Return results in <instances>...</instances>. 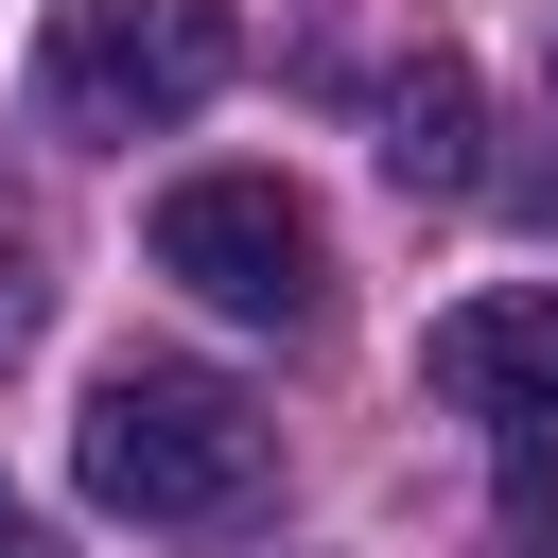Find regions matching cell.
<instances>
[{
    "mask_svg": "<svg viewBox=\"0 0 558 558\" xmlns=\"http://www.w3.org/2000/svg\"><path fill=\"white\" fill-rule=\"evenodd\" d=\"M17 331H35V262L0 244V349H17Z\"/></svg>",
    "mask_w": 558,
    "mask_h": 558,
    "instance_id": "8992f818",
    "label": "cell"
},
{
    "mask_svg": "<svg viewBox=\"0 0 558 558\" xmlns=\"http://www.w3.org/2000/svg\"><path fill=\"white\" fill-rule=\"evenodd\" d=\"M0 558H70V541H52V523H35L17 488H0Z\"/></svg>",
    "mask_w": 558,
    "mask_h": 558,
    "instance_id": "52a82bcc",
    "label": "cell"
},
{
    "mask_svg": "<svg viewBox=\"0 0 558 558\" xmlns=\"http://www.w3.org/2000/svg\"><path fill=\"white\" fill-rule=\"evenodd\" d=\"M384 174L401 192H471L488 157H471V52H418L401 87H384Z\"/></svg>",
    "mask_w": 558,
    "mask_h": 558,
    "instance_id": "5b68a950",
    "label": "cell"
},
{
    "mask_svg": "<svg viewBox=\"0 0 558 558\" xmlns=\"http://www.w3.org/2000/svg\"><path fill=\"white\" fill-rule=\"evenodd\" d=\"M157 279H192V296L244 314V331H314L331 244H314V209H296L279 174H174V192H157Z\"/></svg>",
    "mask_w": 558,
    "mask_h": 558,
    "instance_id": "3957f363",
    "label": "cell"
},
{
    "mask_svg": "<svg viewBox=\"0 0 558 558\" xmlns=\"http://www.w3.org/2000/svg\"><path fill=\"white\" fill-rule=\"evenodd\" d=\"M227 52H244L227 0H52L35 105H52V140H174L227 87Z\"/></svg>",
    "mask_w": 558,
    "mask_h": 558,
    "instance_id": "7a4b0ae2",
    "label": "cell"
},
{
    "mask_svg": "<svg viewBox=\"0 0 558 558\" xmlns=\"http://www.w3.org/2000/svg\"><path fill=\"white\" fill-rule=\"evenodd\" d=\"M418 384L453 401V418H558V279H523V296H453L436 331H418Z\"/></svg>",
    "mask_w": 558,
    "mask_h": 558,
    "instance_id": "277c9868",
    "label": "cell"
},
{
    "mask_svg": "<svg viewBox=\"0 0 558 558\" xmlns=\"http://www.w3.org/2000/svg\"><path fill=\"white\" fill-rule=\"evenodd\" d=\"M70 471H87V506H122V523H227V506L262 488V418H244L227 366H157V349H140V366L87 384Z\"/></svg>",
    "mask_w": 558,
    "mask_h": 558,
    "instance_id": "6da1fadb",
    "label": "cell"
}]
</instances>
